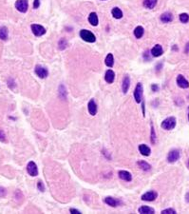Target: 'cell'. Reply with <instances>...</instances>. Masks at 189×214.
<instances>
[{"label":"cell","instance_id":"obj_1","mask_svg":"<svg viewBox=\"0 0 189 214\" xmlns=\"http://www.w3.org/2000/svg\"><path fill=\"white\" fill-rule=\"evenodd\" d=\"M80 37L83 39L84 41L89 42V43H94L96 41V37L90 30H80Z\"/></svg>","mask_w":189,"mask_h":214},{"label":"cell","instance_id":"obj_2","mask_svg":"<svg viewBox=\"0 0 189 214\" xmlns=\"http://www.w3.org/2000/svg\"><path fill=\"white\" fill-rule=\"evenodd\" d=\"M161 127L165 130H173L176 127V118L171 116V117L164 119V120L163 121V123H162V125H161Z\"/></svg>","mask_w":189,"mask_h":214},{"label":"cell","instance_id":"obj_3","mask_svg":"<svg viewBox=\"0 0 189 214\" xmlns=\"http://www.w3.org/2000/svg\"><path fill=\"white\" fill-rule=\"evenodd\" d=\"M143 85H142V83H138L134 91V99L136 103H141L143 100Z\"/></svg>","mask_w":189,"mask_h":214},{"label":"cell","instance_id":"obj_4","mask_svg":"<svg viewBox=\"0 0 189 214\" xmlns=\"http://www.w3.org/2000/svg\"><path fill=\"white\" fill-rule=\"evenodd\" d=\"M180 156V150L177 148H174L169 152L168 155H167V161L169 163H175L179 160V158Z\"/></svg>","mask_w":189,"mask_h":214},{"label":"cell","instance_id":"obj_5","mask_svg":"<svg viewBox=\"0 0 189 214\" xmlns=\"http://www.w3.org/2000/svg\"><path fill=\"white\" fill-rule=\"evenodd\" d=\"M15 8L20 12H26L29 8V2L28 0H17L15 2Z\"/></svg>","mask_w":189,"mask_h":214},{"label":"cell","instance_id":"obj_6","mask_svg":"<svg viewBox=\"0 0 189 214\" xmlns=\"http://www.w3.org/2000/svg\"><path fill=\"white\" fill-rule=\"evenodd\" d=\"M30 28L33 30V34L36 36H42L46 34V29L41 25H38V24H33Z\"/></svg>","mask_w":189,"mask_h":214},{"label":"cell","instance_id":"obj_7","mask_svg":"<svg viewBox=\"0 0 189 214\" xmlns=\"http://www.w3.org/2000/svg\"><path fill=\"white\" fill-rule=\"evenodd\" d=\"M27 171L30 176H33V177L37 176L38 175V169H37L36 164L33 161H30L27 165Z\"/></svg>","mask_w":189,"mask_h":214},{"label":"cell","instance_id":"obj_8","mask_svg":"<svg viewBox=\"0 0 189 214\" xmlns=\"http://www.w3.org/2000/svg\"><path fill=\"white\" fill-rule=\"evenodd\" d=\"M35 73L40 77V78H46L47 76L49 75V70L47 68L45 67H42L40 65H37L35 67Z\"/></svg>","mask_w":189,"mask_h":214},{"label":"cell","instance_id":"obj_9","mask_svg":"<svg viewBox=\"0 0 189 214\" xmlns=\"http://www.w3.org/2000/svg\"><path fill=\"white\" fill-rule=\"evenodd\" d=\"M157 197H158V193H157L156 191H153V190H151V191L145 192V194L142 195V200L151 202V201H154Z\"/></svg>","mask_w":189,"mask_h":214},{"label":"cell","instance_id":"obj_10","mask_svg":"<svg viewBox=\"0 0 189 214\" xmlns=\"http://www.w3.org/2000/svg\"><path fill=\"white\" fill-rule=\"evenodd\" d=\"M176 81H177V85L180 87V88H182V89H187V88H189V82L184 77V75H182V74L178 75Z\"/></svg>","mask_w":189,"mask_h":214},{"label":"cell","instance_id":"obj_11","mask_svg":"<svg viewBox=\"0 0 189 214\" xmlns=\"http://www.w3.org/2000/svg\"><path fill=\"white\" fill-rule=\"evenodd\" d=\"M163 47H162L160 44L155 45V46L152 48V50H151V54H152V56H154V57H159V56H161V55L163 54Z\"/></svg>","mask_w":189,"mask_h":214},{"label":"cell","instance_id":"obj_12","mask_svg":"<svg viewBox=\"0 0 189 214\" xmlns=\"http://www.w3.org/2000/svg\"><path fill=\"white\" fill-rule=\"evenodd\" d=\"M105 79L106 81L108 83V84H111L114 82V79H115V73L112 70H107V73L105 74Z\"/></svg>","mask_w":189,"mask_h":214},{"label":"cell","instance_id":"obj_13","mask_svg":"<svg viewBox=\"0 0 189 214\" xmlns=\"http://www.w3.org/2000/svg\"><path fill=\"white\" fill-rule=\"evenodd\" d=\"M88 109H89V112L91 115H95L97 113V105H96V103L95 101H94L93 99H91L89 102V104H88Z\"/></svg>","mask_w":189,"mask_h":214},{"label":"cell","instance_id":"obj_14","mask_svg":"<svg viewBox=\"0 0 189 214\" xmlns=\"http://www.w3.org/2000/svg\"><path fill=\"white\" fill-rule=\"evenodd\" d=\"M119 177L124 180V181H127V182H130L132 180V175L131 173L128 171H125V170H120L119 171Z\"/></svg>","mask_w":189,"mask_h":214},{"label":"cell","instance_id":"obj_15","mask_svg":"<svg viewBox=\"0 0 189 214\" xmlns=\"http://www.w3.org/2000/svg\"><path fill=\"white\" fill-rule=\"evenodd\" d=\"M129 86H130V78L128 75H125L123 79V86H122L124 93H127L128 91Z\"/></svg>","mask_w":189,"mask_h":214},{"label":"cell","instance_id":"obj_16","mask_svg":"<svg viewBox=\"0 0 189 214\" xmlns=\"http://www.w3.org/2000/svg\"><path fill=\"white\" fill-rule=\"evenodd\" d=\"M139 150H140V152L142 155H144V156H149L150 155V152H151V149L150 148H149L148 146L145 145V144H142L139 146Z\"/></svg>","mask_w":189,"mask_h":214},{"label":"cell","instance_id":"obj_17","mask_svg":"<svg viewBox=\"0 0 189 214\" xmlns=\"http://www.w3.org/2000/svg\"><path fill=\"white\" fill-rule=\"evenodd\" d=\"M173 20V14L171 12H163L162 15H161V21L163 23H169Z\"/></svg>","mask_w":189,"mask_h":214},{"label":"cell","instance_id":"obj_18","mask_svg":"<svg viewBox=\"0 0 189 214\" xmlns=\"http://www.w3.org/2000/svg\"><path fill=\"white\" fill-rule=\"evenodd\" d=\"M89 23H90V25H92V26H97V25H98L99 20H98V16H97L96 12H91V13L89 14Z\"/></svg>","mask_w":189,"mask_h":214},{"label":"cell","instance_id":"obj_19","mask_svg":"<svg viewBox=\"0 0 189 214\" xmlns=\"http://www.w3.org/2000/svg\"><path fill=\"white\" fill-rule=\"evenodd\" d=\"M111 13L113 15V17L116 18V19H121L123 17V12L118 7H114L113 8L112 11H111Z\"/></svg>","mask_w":189,"mask_h":214},{"label":"cell","instance_id":"obj_20","mask_svg":"<svg viewBox=\"0 0 189 214\" xmlns=\"http://www.w3.org/2000/svg\"><path fill=\"white\" fill-rule=\"evenodd\" d=\"M105 203L107 204L108 205H110V207H113V208L117 207V205H119V201H117L112 197H107L105 199Z\"/></svg>","mask_w":189,"mask_h":214},{"label":"cell","instance_id":"obj_21","mask_svg":"<svg viewBox=\"0 0 189 214\" xmlns=\"http://www.w3.org/2000/svg\"><path fill=\"white\" fill-rule=\"evenodd\" d=\"M8 35H9V30H8L7 27H0V39L2 40H7Z\"/></svg>","mask_w":189,"mask_h":214},{"label":"cell","instance_id":"obj_22","mask_svg":"<svg viewBox=\"0 0 189 214\" xmlns=\"http://www.w3.org/2000/svg\"><path fill=\"white\" fill-rule=\"evenodd\" d=\"M106 65L109 68H112L114 65V57H113V54L112 53H108L106 57Z\"/></svg>","mask_w":189,"mask_h":214},{"label":"cell","instance_id":"obj_23","mask_svg":"<svg viewBox=\"0 0 189 214\" xmlns=\"http://www.w3.org/2000/svg\"><path fill=\"white\" fill-rule=\"evenodd\" d=\"M144 34H145V30H144V28L142 27V26H138V27L135 28V30H134V35H135L136 38H138V39L142 38V37H143V35H144Z\"/></svg>","mask_w":189,"mask_h":214},{"label":"cell","instance_id":"obj_24","mask_svg":"<svg viewBox=\"0 0 189 214\" xmlns=\"http://www.w3.org/2000/svg\"><path fill=\"white\" fill-rule=\"evenodd\" d=\"M140 213L142 214H153L154 213V209L152 208L146 207V205H144V207H141L138 210Z\"/></svg>","mask_w":189,"mask_h":214},{"label":"cell","instance_id":"obj_25","mask_svg":"<svg viewBox=\"0 0 189 214\" xmlns=\"http://www.w3.org/2000/svg\"><path fill=\"white\" fill-rule=\"evenodd\" d=\"M157 0H144V6L146 9H153L157 5Z\"/></svg>","mask_w":189,"mask_h":214},{"label":"cell","instance_id":"obj_26","mask_svg":"<svg viewBox=\"0 0 189 214\" xmlns=\"http://www.w3.org/2000/svg\"><path fill=\"white\" fill-rule=\"evenodd\" d=\"M138 166H140V168L143 169V170H149L151 169V166L149 165L148 163H146V162H145V161H138Z\"/></svg>","mask_w":189,"mask_h":214},{"label":"cell","instance_id":"obj_27","mask_svg":"<svg viewBox=\"0 0 189 214\" xmlns=\"http://www.w3.org/2000/svg\"><path fill=\"white\" fill-rule=\"evenodd\" d=\"M180 20L182 23H187L189 21V14L188 13H180Z\"/></svg>","mask_w":189,"mask_h":214},{"label":"cell","instance_id":"obj_28","mask_svg":"<svg viewBox=\"0 0 189 214\" xmlns=\"http://www.w3.org/2000/svg\"><path fill=\"white\" fill-rule=\"evenodd\" d=\"M67 45H68V42H67L66 39H64V38H62L61 40L59 41V48H60L61 50H64L65 48L67 47Z\"/></svg>","mask_w":189,"mask_h":214},{"label":"cell","instance_id":"obj_29","mask_svg":"<svg viewBox=\"0 0 189 214\" xmlns=\"http://www.w3.org/2000/svg\"><path fill=\"white\" fill-rule=\"evenodd\" d=\"M163 214H175L176 213V210L173 209H164L162 211Z\"/></svg>","mask_w":189,"mask_h":214},{"label":"cell","instance_id":"obj_30","mask_svg":"<svg viewBox=\"0 0 189 214\" xmlns=\"http://www.w3.org/2000/svg\"><path fill=\"white\" fill-rule=\"evenodd\" d=\"M155 139H156V135H155V131H154V128H153V125L151 124V142L155 143Z\"/></svg>","mask_w":189,"mask_h":214},{"label":"cell","instance_id":"obj_31","mask_svg":"<svg viewBox=\"0 0 189 214\" xmlns=\"http://www.w3.org/2000/svg\"><path fill=\"white\" fill-rule=\"evenodd\" d=\"M37 187H38V189H39V190H40V191H44V190H45L44 184L42 183L41 181H39V182H38V184H37Z\"/></svg>","mask_w":189,"mask_h":214},{"label":"cell","instance_id":"obj_32","mask_svg":"<svg viewBox=\"0 0 189 214\" xmlns=\"http://www.w3.org/2000/svg\"><path fill=\"white\" fill-rule=\"evenodd\" d=\"M5 133L3 130H0V141H2V142H6V138H5Z\"/></svg>","mask_w":189,"mask_h":214},{"label":"cell","instance_id":"obj_33","mask_svg":"<svg viewBox=\"0 0 189 214\" xmlns=\"http://www.w3.org/2000/svg\"><path fill=\"white\" fill-rule=\"evenodd\" d=\"M40 6V0H34L33 1V8L34 9H38Z\"/></svg>","mask_w":189,"mask_h":214},{"label":"cell","instance_id":"obj_34","mask_svg":"<svg viewBox=\"0 0 189 214\" xmlns=\"http://www.w3.org/2000/svg\"><path fill=\"white\" fill-rule=\"evenodd\" d=\"M144 57H145V60H149V59H150V57H149V52H148V51L145 52V53H144Z\"/></svg>","mask_w":189,"mask_h":214},{"label":"cell","instance_id":"obj_35","mask_svg":"<svg viewBox=\"0 0 189 214\" xmlns=\"http://www.w3.org/2000/svg\"><path fill=\"white\" fill-rule=\"evenodd\" d=\"M151 88H152L153 91H159V87H158V85H156V84H153Z\"/></svg>","mask_w":189,"mask_h":214},{"label":"cell","instance_id":"obj_36","mask_svg":"<svg viewBox=\"0 0 189 214\" xmlns=\"http://www.w3.org/2000/svg\"><path fill=\"white\" fill-rule=\"evenodd\" d=\"M70 213H73V214H80L81 212L79 210H77V209H69Z\"/></svg>","mask_w":189,"mask_h":214},{"label":"cell","instance_id":"obj_37","mask_svg":"<svg viewBox=\"0 0 189 214\" xmlns=\"http://www.w3.org/2000/svg\"><path fill=\"white\" fill-rule=\"evenodd\" d=\"M185 53H188L189 52V42L186 43V46H185Z\"/></svg>","mask_w":189,"mask_h":214},{"label":"cell","instance_id":"obj_38","mask_svg":"<svg viewBox=\"0 0 189 214\" xmlns=\"http://www.w3.org/2000/svg\"><path fill=\"white\" fill-rule=\"evenodd\" d=\"M185 200H186V202L189 203V192H187L186 195H185Z\"/></svg>","mask_w":189,"mask_h":214},{"label":"cell","instance_id":"obj_39","mask_svg":"<svg viewBox=\"0 0 189 214\" xmlns=\"http://www.w3.org/2000/svg\"><path fill=\"white\" fill-rule=\"evenodd\" d=\"M187 168L189 169V159H188V162H187Z\"/></svg>","mask_w":189,"mask_h":214},{"label":"cell","instance_id":"obj_40","mask_svg":"<svg viewBox=\"0 0 189 214\" xmlns=\"http://www.w3.org/2000/svg\"><path fill=\"white\" fill-rule=\"evenodd\" d=\"M188 120H189V113H188Z\"/></svg>","mask_w":189,"mask_h":214},{"label":"cell","instance_id":"obj_41","mask_svg":"<svg viewBox=\"0 0 189 214\" xmlns=\"http://www.w3.org/2000/svg\"><path fill=\"white\" fill-rule=\"evenodd\" d=\"M103 1H104V0H103Z\"/></svg>","mask_w":189,"mask_h":214}]
</instances>
